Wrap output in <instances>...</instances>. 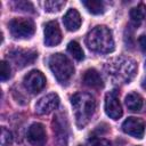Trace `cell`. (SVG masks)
<instances>
[{
	"label": "cell",
	"instance_id": "obj_19",
	"mask_svg": "<svg viewBox=\"0 0 146 146\" xmlns=\"http://www.w3.org/2000/svg\"><path fill=\"white\" fill-rule=\"evenodd\" d=\"M67 50L76 60H82L84 58V52H83L81 46L76 41H71L67 44Z\"/></svg>",
	"mask_w": 146,
	"mask_h": 146
},
{
	"label": "cell",
	"instance_id": "obj_15",
	"mask_svg": "<svg viewBox=\"0 0 146 146\" xmlns=\"http://www.w3.org/2000/svg\"><path fill=\"white\" fill-rule=\"evenodd\" d=\"M82 81L86 86H88L89 88H92V89H100L104 87L103 79H102L100 74L98 73V71H96L95 68L87 70L83 74Z\"/></svg>",
	"mask_w": 146,
	"mask_h": 146
},
{
	"label": "cell",
	"instance_id": "obj_24",
	"mask_svg": "<svg viewBox=\"0 0 146 146\" xmlns=\"http://www.w3.org/2000/svg\"><path fill=\"white\" fill-rule=\"evenodd\" d=\"M86 146H111V143L105 138L92 137L87 141Z\"/></svg>",
	"mask_w": 146,
	"mask_h": 146
},
{
	"label": "cell",
	"instance_id": "obj_17",
	"mask_svg": "<svg viewBox=\"0 0 146 146\" xmlns=\"http://www.w3.org/2000/svg\"><path fill=\"white\" fill-rule=\"evenodd\" d=\"M146 17V6L144 3H139L137 7L132 8L130 10V18H131V22L137 26L139 25L144 18Z\"/></svg>",
	"mask_w": 146,
	"mask_h": 146
},
{
	"label": "cell",
	"instance_id": "obj_13",
	"mask_svg": "<svg viewBox=\"0 0 146 146\" xmlns=\"http://www.w3.org/2000/svg\"><path fill=\"white\" fill-rule=\"evenodd\" d=\"M10 57L13 62L18 67H24L26 65H31L38 57V54L33 50H14L10 52Z\"/></svg>",
	"mask_w": 146,
	"mask_h": 146
},
{
	"label": "cell",
	"instance_id": "obj_1",
	"mask_svg": "<svg viewBox=\"0 0 146 146\" xmlns=\"http://www.w3.org/2000/svg\"><path fill=\"white\" fill-rule=\"evenodd\" d=\"M71 103L74 110L75 122L79 128H83L90 121L96 110L95 98L87 92L74 94L71 98Z\"/></svg>",
	"mask_w": 146,
	"mask_h": 146
},
{
	"label": "cell",
	"instance_id": "obj_6",
	"mask_svg": "<svg viewBox=\"0 0 146 146\" xmlns=\"http://www.w3.org/2000/svg\"><path fill=\"white\" fill-rule=\"evenodd\" d=\"M23 83L27 91H30L31 94H38L46 86V78L40 71L33 70L24 76Z\"/></svg>",
	"mask_w": 146,
	"mask_h": 146
},
{
	"label": "cell",
	"instance_id": "obj_21",
	"mask_svg": "<svg viewBox=\"0 0 146 146\" xmlns=\"http://www.w3.org/2000/svg\"><path fill=\"white\" fill-rule=\"evenodd\" d=\"M13 7L15 8V10H21V11H25V13H34V7L31 2L29 1H24V0H16L13 2Z\"/></svg>",
	"mask_w": 146,
	"mask_h": 146
},
{
	"label": "cell",
	"instance_id": "obj_14",
	"mask_svg": "<svg viewBox=\"0 0 146 146\" xmlns=\"http://www.w3.org/2000/svg\"><path fill=\"white\" fill-rule=\"evenodd\" d=\"M81 16L79 14V11L74 8H71L66 11V14L63 17V23L65 25V27L68 31H76L79 30V27L81 26Z\"/></svg>",
	"mask_w": 146,
	"mask_h": 146
},
{
	"label": "cell",
	"instance_id": "obj_25",
	"mask_svg": "<svg viewBox=\"0 0 146 146\" xmlns=\"http://www.w3.org/2000/svg\"><path fill=\"white\" fill-rule=\"evenodd\" d=\"M139 44H140V48L143 51H146V35H141L139 38Z\"/></svg>",
	"mask_w": 146,
	"mask_h": 146
},
{
	"label": "cell",
	"instance_id": "obj_5",
	"mask_svg": "<svg viewBox=\"0 0 146 146\" xmlns=\"http://www.w3.org/2000/svg\"><path fill=\"white\" fill-rule=\"evenodd\" d=\"M8 25L11 35L17 39H29L35 32L34 23L30 18H14Z\"/></svg>",
	"mask_w": 146,
	"mask_h": 146
},
{
	"label": "cell",
	"instance_id": "obj_11",
	"mask_svg": "<svg viewBox=\"0 0 146 146\" xmlns=\"http://www.w3.org/2000/svg\"><path fill=\"white\" fill-rule=\"evenodd\" d=\"M62 41V32L56 21H50L44 25V43L48 47L57 46Z\"/></svg>",
	"mask_w": 146,
	"mask_h": 146
},
{
	"label": "cell",
	"instance_id": "obj_4",
	"mask_svg": "<svg viewBox=\"0 0 146 146\" xmlns=\"http://www.w3.org/2000/svg\"><path fill=\"white\" fill-rule=\"evenodd\" d=\"M48 64H49V68L51 70L52 74L55 75L57 81L60 83L67 82L74 73L73 64L64 54L57 52V54L51 55L48 60Z\"/></svg>",
	"mask_w": 146,
	"mask_h": 146
},
{
	"label": "cell",
	"instance_id": "obj_3",
	"mask_svg": "<svg viewBox=\"0 0 146 146\" xmlns=\"http://www.w3.org/2000/svg\"><path fill=\"white\" fill-rule=\"evenodd\" d=\"M105 68L107 71L108 76L113 78L115 81L127 83L133 78L135 72L137 70V65L130 58L117 57L108 62Z\"/></svg>",
	"mask_w": 146,
	"mask_h": 146
},
{
	"label": "cell",
	"instance_id": "obj_12",
	"mask_svg": "<svg viewBox=\"0 0 146 146\" xmlns=\"http://www.w3.org/2000/svg\"><path fill=\"white\" fill-rule=\"evenodd\" d=\"M27 139L34 146H43L47 141V133L42 123L35 122L27 130Z\"/></svg>",
	"mask_w": 146,
	"mask_h": 146
},
{
	"label": "cell",
	"instance_id": "obj_8",
	"mask_svg": "<svg viewBox=\"0 0 146 146\" xmlns=\"http://www.w3.org/2000/svg\"><path fill=\"white\" fill-rule=\"evenodd\" d=\"M52 130L58 146H66L68 136V124L66 117L62 114H57L52 121Z\"/></svg>",
	"mask_w": 146,
	"mask_h": 146
},
{
	"label": "cell",
	"instance_id": "obj_9",
	"mask_svg": "<svg viewBox=\"0 0 146 146\" xmlns=\"http://www.w3.org/2000/svg\"><path fill=\"white\" fill-rule=\"evenodd\" d=\"M59 105V97L57 94H48L41 97L35 104V112L39 115L51 113Z\"/></svg>",
	"mask_w": 146,
	"mask_h": 146
},
{
	"label": "cell",
	"instance_id": "obj_23",
	"mask_svg": "<svg viewBox=\"0 0 146 146\" xmlns=\"http://www.w3.org/2000/svg\"><path fill=\"white\" fill-rule=\"evenodd\" d=\"M10 78V66L7 62L2 60L0 63V79L1 81H6Z\"/></svg>",
	"mask_w": 146,
	"mask_h": 146
},
{
	"label": "cell",
	"instance_id": "obj_7",
	"mask_svg": "<svg viewBox=\"0 0 146 146\" xmlns=\"http://www.w3.org/2000/svg\"><path fill=\"white\" fill-rule=\"evenodd\" d=\"M105 112L106 114L113 119V120H119L122 114V107L119 100V94L117 90H112L106 94L105 96Z\"/></svg>",
	"mask_w": 146,
	"mask_h": 146
},
{
	"label": "cell",
	"instance_id": "obj_18",
	"mask_svg": "<svg viewBox=\"0 0 146 146\" xmlns=\"http://www.w3.org/2000/svg\"><path fill=\"white\" fill-rule=\"evenodd\" d=\"M82 5L88 9L89 13L94 15H99L105 11V3L100 0H88L82 1Z\"/></svg>",
	"mask_w": 146,
	"mask_h": 146
},
{
	"label": "cell",
	"instance_id": "obj_22",
	"mask_svg": "<svg viewBox=\"0 0 146 146\" xmlns=\"http://www.w3.org/2000/svg\"><path fill=\"white\" fill-rule=\"evenodd\" d=\"M13 144V137L11 132L6 129L5 127L1 128V137H0V146H11Z\"/></svg>",
	"mask_w": 146,
	"mask_h": 146
},
{
	"label": "cell",
	"instance_id": "obj_10",
	"mask_svg": "<svg viewBox=\"0 0 146 146\" xmlns=\"http://www.w3.org/2000/svg\"><path fill=\"white\" fill-rule=\"evenodd\" d=\"M122 130L127 135H130L135 138H143L145 133V123L137 117L130 116L122 123Z\"/></svg>",
	"mask_w": 146,
	"mask_h": 146
},
{
	"label": "cell",
	"instance_id": "obj_2",
	"mask_svg": "<svg viewBox=\"0 0 146 146\" xmlns=\"http://www.w3.org/2000/svg\"><path fill=\"white\" fill-rule=\"evenodd\" d=\"M86 44L88 48L95 52L110 54L114 50V40L110 29L106 26L94 27L86 38Z\"/></svg>",
	"mask_w": 146,
	"mask_h": 146
},
{
	"label": "cell",
	"instance_id": "obj_16",
	"mask_svg": "<svg viewBox=\"0 0 146 146\" xmlns=\"http://www.w3.org/2000/svg\"><path fill=\"white\" fill-rule=\"evenodd\" d=\"M143 97L137 92H130L125 96V105L130 111H140L143 107Z\"/></svg>",
	"mask_w": 146,
	"mask_h": 146
},
{
	"label": "cell",
	"instance_id": "obj_20",
	"mask_svg": "<svg viewBox=\"0 0 146 146\" xmlns=\"http://www.w3.org/2000/svg\"><path fill=\"white\" fill-rule=\"evenodd\" d=\"M64 0H47L44 2V10L48 13H57L65 6Z\"/></svg>",
	"mask_w": 146,
	"mask_h": 146
},
{
	"label": "cell",
	"instance_id": "obj_26",
	"mask_svg": "<svg viewBox=\"0 0 146 146\" xmlns=\"http://www.w3.org/2000/svg\"><path fill=\"white\" fill-rule=\"evenodd\" d=\"M141 87H143V89H145L146 90V76L143 79V81H141Z\"/></svg>",
	"mask_w": 146,
	"mask_h": 146
}]
</instances>
